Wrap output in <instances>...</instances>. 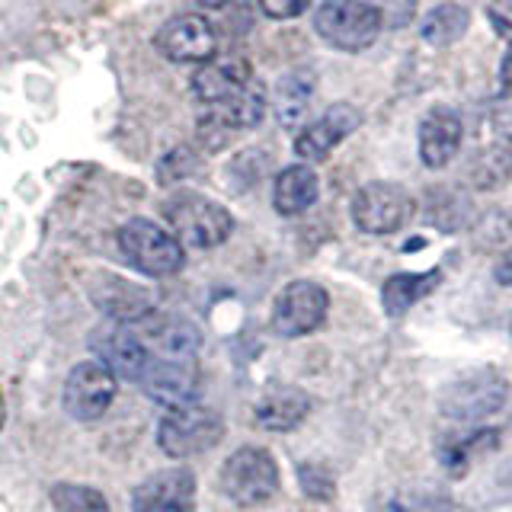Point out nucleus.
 Masks as SVG:
<instances>
[{"label": "nucleus", "mask_w": 512, "mask_h": 512, "mask_svg": "<svg viewBox=\"0 0 512 512\" xmlns=\"http://www.w3.org/2000/svg\"><path fill=\"white\" fill-rule=\"evenodd\" d=\"M164 218L170 224V234L180 240L183 247L192 250H212L231 237L234 218L221 202L202 196V192L180 189L164 202Z\"/></svg>", "instance_id": "f257e3e1"}, {"label": "nucleus", "mask_w": 512, "mask_h": 512, "mask_svg": "<svg viewBox=\"0 0 512 512\" xmlns=\"http://www.w3.org/2000/svg\"><path fill=\"white\" fill-rule=\"evenodd\" d=\"M119 250L128 266H135L144 276L167 279L176 276L186 263V250L164 224L151 218H132L119 228Z\"/></svg>", "instance_id": "f03ea898"}, {"label": "nucleus", "mask_w": 512, "mask_h": 512, "mask_svg": "<svg viewBox=\"0 0 512 512\" xmlns=\"http://www.w3.org/2000/svg\"><path fill=\"white\" fill-rule=\"evenodd\" d=\"M314 29L327 45L356 55L378 42L384 20L381 10L368 0H324L314 13Z\"/></svg>", "instance_id": "7ed1b4c3"}, {"label": "nucleus", "mask_w": 512, "mask_h": 512, "mask_svg": "<svg viewBox=\"0 0 512 512\" xmlns=\"http://www.w3.org/2000/svg\"><path fill=\"white\" fill-rule=\"evenodd\" d=\"M221 493L228 496L234 506H263L279 490V464L266 448L244 445L234 455H228L224 468L218 474Z\"/></svg>", "instance_id": "20e7f679"}, {"label": "nucleus", "mask_w": 512, "mask_h": 512, "mask_svg": "<svg viewBox=\"0 0 512 512\" xmlns=\"http://www.w3.org/2000/svg\"><path fill=\"white\" fill-rule=\"evenodd\" d=\"M224 436L221 413L202 404H183L164 413V420L157 426V445L160 452L170 458H192L202 455L208 448H215Z\"/></svg>", "instance_id": "39448f33"}, {"label": "nucleus", "mask_w": 512, "mask_h": 512, "mask_svg": "<svg viewBox=\"0 0 512 512\" xmlns=\"http://www.w3.org/2000/svg\"><path fill=\"white\" fill-rule=\"evenodd\" d=\"M509 384L496 368L484 365L474 372L455 378L442 394V413L455 423H477L484 416H493L506 404Z\"/></svg>", "instance_id": "423d86ee"}, {"label": "nucleus", "mask_w": 512, "mask_h": 512, "mask_svg": "<svg viewBox=\"0 0 512 512\" xmlns=\"http://www.w3.org/2000/svg\"><path fill=\"white\" fill-rule=\"evenodd\" d=\"M327 308L330 298L317 282H288L276 295V301H272V330L285 336V340L308 336L327 320Z\"/></svg>", "instance_id": "0eeeda50"}, {"label": "nucleus", "mask_w": 512, "mask_h": 512, "mask_svg": "<svg viewBox=\"0 0 512 512\" xmlns=\"http://www.w3.org/2000/svg\"><path fill=\"white\" fill-rule=\"evenodd\" d=\"M413 218V196L397 183H368L352 199V221L365 234H394Z\"/></svg>", "instance_id": "6e6552de"}, {"label": "nucleus", "mask_w": 512, "mask_h": 512, "mask_svg": "<svg viewBox=\"0 0 512 512\" xmlns=\"http://www.w3.org/2000/svg\"><path fill=\"white\" fill-rule=\"evenodd\" d=\"M90 349L96 362H103L116 375V381H141L151 365V349L144 346L141 333L116 324V320H106V324L90 330Z\"/></svg>", "instance_id": "1a4fd4ad"}, {"label": "nucleus", "mask_w": 512, "mask_h": 512, "mask_svg": "<svg viewBox=\"0 0 512 512\" xmlns=\"http://www.w3.org/2000/svg\"><path fill=\"white\" fill-rule=\"evenodd\" d=\"M119 381L103 362H77L74 372L64 381V410L74 416L77 423H93L106 416V410L116 400Z\"/></svg>", "instance_id": "9d476101"}, {"label": "nucleus", "mask_w": 512, "mask_h": 512, "mask_svg": "<svg viewBox=\"0 0 512 512\" xmlns=\"http://www.w3.org/2000/svg\"><path fill=\"white\" fill-rule=\"evenodd\" d=\"M154 48L173 64H205L218 55V32L202 13H180L157 29Z\"/></svg>", "instance_id": "9b49d317"}, {"label": "nucleus", "mask_w": 512, "mask_h": 512, "mask_svg": "<svg viewBox=\"0 0 512 512\" xmlns=\"http://www.w3.org/2000/svg\"><path fill=\"white\" fill-rule=\"evenodd\" d=\"M87 292H90V301L109 320H116V324H125V327L141 324V320H148L154 314V295L148 288H141L122 276H112V272H96Z\"/></svg>", "instance_id": "f8f14e48"}, {"label": "nucleus", "mask_w": 512, "mask_h": 512, "mask_svg": "<svg viewBox=\"0 0 512 512\" xmlns=\"http://www.w3.org/2000/svg\"><path fill=\"white\" fill-rule=\"evenodd\" d=\"M196 493V474L189 468H167L135 487L132 512H192L196 509Z\"/></svg>", "instance_id": "ddd939ff"}, {"label": "nucleus", "mask_w": 512, "mask_h": 512, "mask_svg": "<svg viewBox=\"0 0 512 512\" xmlns=\"http://www.w3.org/2000/svg\"><path fill=\"white\" fill-rule=\"evenodd\" d=\"M144 330V346H148L157 359H180L196 362L202 349V330L183 314H160L154 311L148 320L138 324Z\"/></svg>", "instance_id": "4468645a"}, {"label": "nucleus", "mask_w": 512, "mask_h": 512, "mask_svg": "<svg viewBox=\"0 0 512 512\" xmlns=\"http://www.w3.org/2000/svg\"><path fill=\"white\" fill-rule=\"evenodd\" d=\"M250 80H253V68L244 55H215L202 64L196 77H192V93H196V100L205 109H212V106L228 103L234 93H240L250 84Z\"/></svg>", "instance_id": "2eb2a0df"}, {"label": "nucleus", "mask_w": 512, "mask_h": 512, "mask_svg": "<svg viewBox=\"0 0 512 512\" xmlns=\"http://www.w3.org/2000/svg\"><path fill=\"white\" fill-rule=\"evenodd\" d=\"M362 125V112L352 103H333L324 116L317 122H311L308 128H301L295 138V154L308 164H317L324 160L336 144H340L346 135H352Z\"/></svg>", "instance_id": "dca6fc26"}, {"label": "nucleus", "mask_w": 512, "mask_h": 512, "mask_svg": "<svg viewBox=\"0 0 512 512\" xmlns=\"http://www.w3.org/2000/svg\"><path fill=\"white\" fill-rule=\"evenodd\" d=\"M138 384L148 391L151 400L173 410V407L192 404V394H196V384H199V368H196V362L151 356L148 372H144V378Z\"/></svg>", "instance_id": "f3484780"}, {"label": "nucleus", "mask_w": 512, "mask_h": 512, "mask_svg": "<svg viewBox=\"0 0 512 512\" xmlns=\"http://www.w3.org/2000/svg\"><path fill=\"white\" fill-rule=\"evenodd\" d=\"M464 125L455 109L439 106L420 122V157L429 170H442L461 151Z\"/></svg>", "instance_id": "a211bd4d"}, {"label": "nucleus", "mask_w": 512, "mask_h": 512, "mask_svg": "<svg viewBox=\"0 0 512 512\" xmlns=\"http://www.w3.org/2000/svg\"><path fill=\"white\" fill-rule=\"evenodd\" d=\"M266 87L260 84V80H250V84L234 93L228 103H221V106H212V109H205V116H202V128L205 132H237V128H253V125H260L263 116H266Z\"/></svg>", "instance_id": "6ab92c4d"}, {"label": "nucleus", "mask_w": 512, "mask_h": 512, "mask_svg": "<svg viewBox=\"0 0 512 512\" xmlns=\"http://www.w3.org/2000/svg\"><path fill=\"white\" fill-rule=\"evenodd\" d=\"M256 426L266 432H292L311 413L308 391L295 384H272V388L256 400Z\"/></svg>", "instance_id": "aec40b11"}, {"label": "nucleus", "mask_w": 512, "mask_h": 512, "mask_svg": "<svg viewBox=\"0 0 512 512\" xmlns=\"http://www.w3.org/2000/svg\"><path fill=\"white\" fill-rule=\"evenodd\" d=\"M320 196V180L308 164H292L285 167L276 183H272V205L285 218L304 215Z\"/></svg>", "instance_id": "412c9836"}, {"label": "nucleus", "mask_w": 512, "mask_h": 512, "mask_svg": "<svg viewBox=\"0 0 512 512\" xmlns=\"http://www.w3.org/2000/svg\"><path fill=\"white\" fill-rule=\"evenodd\" d=\"M442 282V272L439 269H429V272H397L381 288V304H384V314L400 317L407 314L416 301H423L429 292H436V285Z\"/></svg>", "instance_id": "4be33fe9"}, {"label": "nucleus", "mask_w": 512, "mask_h": 512, "mask_svg": "<svg viewBox=\"0 0 512 512\" xmlns=\"http://www.w3.org/2000/svg\"><path fill=\"white\" fill-rule=\"evenodd\" d=\"M314 71L308 68H298V71H288L279 87H276V100H272V106H276V116L285 128H295L301 125V119L308 116L311 109V96H314Z\"/></svg>", "instance_id": "5701e85b"}, {"label": "nucleus", "mask_w": 512, "mask_h": 512, "mask_svg": "<svg viewBox=\"0 0 512 512\" xmlns=\"http://www.w3.org/2000/svg\"><path fill=\"white\" fill-rule=\"evenodd\" d=\"M471 26V13L464 10L461 4H439L426 13L423 20V42L445 48V45H455L464 32Z\"/></svg>", "instance_id": "b1692460"}, {"label": "nucleus", "mask_w": 512, "mask_h": 512, "mask_svg": "<svg viewBox=\"0 0 512 512\" xmlns=\"http://www.w3.org/2000/svg\"><path fill=\"white\" fill-rule=\"evenodd\" d=\"M468 180L477 189H500L512 180V148L506 144H490L480 148L468 164Z\"/></svg>", "instance_id": "393cba45"}, {"label": "nucleus", "mask_w": 512, "mask_h": 512, "mask_svg": "<svg viewBox=\"0 0 512 512\" xmlns=\"http://www.w3.org/2000/svg\"><path fill=\"white\" fill-rule=\"evenodd\" d=\"M471 212H474L471 199L464 196L461 189H436V192H429L426 218H429V224H436V228H442V231L468 228Z\"/></svg>", "instance_id": "a878e982"}, {"label": "nucleus", "mask_w": 512, "mask_h": 512, "mask_svg": "<svg viewBox=\"0 0 512 512\" xmlns=\"http://www.w3.org/2000/svg\"><path fill=\"white\" fill-rule=\"evenodd\" d=\"M52 506L58 512H109L106 496L87 484H55Z\"/></svg>", "instance_id": "bb28decb"}, {"label": "nucleus", "mask_w": 512, "mask_h": 512, "mask_svg": "<svg viewBox=\"0 0 512 512\" xmlns=\"http://www.w3.org/2000/svg\"><path fill=\"white\" fill-rule=\"evenodd\" d=\"M496 442H500V432H496V429H480V432H474L471 439H464V442H458V445H448L445 452H442L445 468L452 471V474H464V471H468V461H471L474 455L493 452Z\"/></svg>", "instance_id": "cd10ccee"}, {"label": "nucleus", "mask_w": 512, "mask_h": 512, "mask_svg": "<svg viewBox=\"0 0 512 512\" xmlns=\"http://www.w3.org/2000/svg\"><path fill=\"white\" fill-rule=\"evenodd\" d=\"M448 503L445 496L436 490V493H397L388 512H448Z\"/></svg>", "instance_id": "c85d7f7f"}, {"label": "nucleus", "mask_w": 512, "mask_h": 512, "mask_svg": "<svg viewBox=\"0 0 512 512\" xmlns=\"http://www.w3.org/2000/svg\"><path fill=\"white\" fill-rule=\"evenodd\" d=\"M298 480H301V490L311 496V500H330L336 484L327 468H320V464H301L298 468Z\"/></svg>", "instance_id": "c756f323"}, {"label": "nucleus", "mask_w": 512, "mask_h": 512, "mask_svg": "<svg viewBox=\"0 0 512 512\" xmlns=\"http://www.w3.org/2000/svg\"><path fill=\"white\" fill-rule=\"evenodd\" d=\"M256 4H260V10L269 20H295V16H301L314 0H256Z\"/></svg>", "instance_id": "7c9ffc66"}, {"label": "nucleus", "mask_w": 512, "mask_h": 512, "mask_svg": "<svg viewBox=\"0 0 512 512\" xmlns=\"http://www.w3.org/2000/svg\"><path fill=\"white\" fill-rule=\"evenodd\" d=\"M490 125L503 141H512V93H503L490 106Z\"/></svg>", "instance_id": "2f4dec72"}, {"label": "nucleus", "mask_w": 512, "mask_h": 512, "mask_svg": "<svg viewBox=\"0 0 512 512\" xmlns=\"http://www.w3.org/2000/svg\"><path fill=\"white\" fill-rule=\"evenodd\" d=\"M487 20L496 29V36L512 42V0H490V4H487Z\"/></svg>", "instance_id": "473e14b6"}, {"label": "nucleus", "mask_w": 512, "mask_h": 512, "mask_svg": "<svg viewBox=\"0 0 512 512\" xmlns=\"http://www.w3.org/2000/svg\"><path fill=\"white\" fill-rule=\"evenodd\" d=\"M500 77H503V90L512 93V52L503 58V68H500Z\"/></svg>", "instance_id": "72a5a7b5"}, {"label": "nucleus", "mask_w": 512, "mask_h": 512, "mask_svg": "<svg viewBox=\"0 0 512 512\" xmlns=\"http://www.w3.org/2000/svg\"><path fill=\"white\" fill-rule=\"evenodd\" d=\"M496 279H500L503 285H512V256H509V260H503L500 266H496Z\"/></svg>", "instance_id": "f704fd0d"}, {"label": "nucleus", "mask_w": 512, "mask_h": 512, "mask_svg": "<svg viewBox=\"0 0 512 512\" xmlns=\"http://www.w3.org/2000/svg\"><path fill=\"white\" fill-rule=\"evenodd\" d=\"M199 4H202L205 10H221V7H228L231 0H199Z\"/></svg>", "instance_id": "c9c22d12"}, {"label": "nucleus", "mask_w": 512, "mask_h": 512, "mask_svg": "<svg viewBox=\"0 0 512 512\" xmlns=\"http://www.w3.org/2000/svg\"><path fill=\"white\" fill-rule=\"evenodd\" d=\"M509 330H512V320H509Z\"/></svg>", "instance_id": "e433bc0d"}]
</instances>
